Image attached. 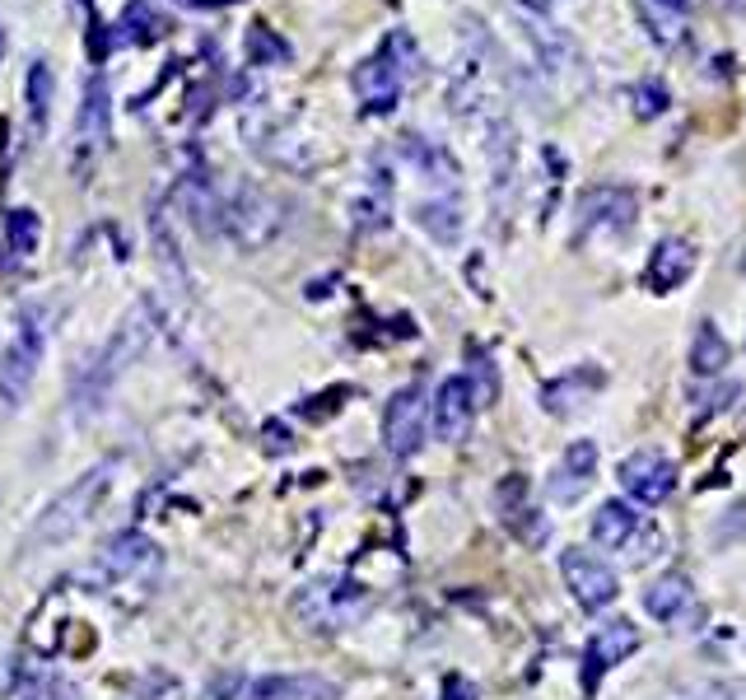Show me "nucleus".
Masks as SVG:
<instances>
[{"instance_id": "8", "label": "nucleus", "mask_w": 746, "mask_h": 700, "mask_svg": "<svg viewBox=\"0 0 746 700\" xmlns=\"http://www.w3.org/2000/svg\"><path fill=\"white\" fill-rule=\"evenodd\" d=\"M112 145V85L103 70H94L80 89V112H75V173H85L103 160Z\"/></svg>"}, {"instance_id": "14", "label": "nucleus", "mask_w": 746, "mask_h": 700, "mask_svg": "<svg viewBox=\"0 0 746 700\" xmlns=\"http://www.w3.org/2000/svg\"><path fill=\"white\" fill-rule=\"evenodd\" d=\"M635 649H639V626L635 621H625V616L602 621V626L588 635V649H583V696H593L597 682H602V672L625 664Z\"/></svg>"}, {"instance_id": "39", "label": "nucleus", "mask_w": 746, "mask_h": 700, "mask_svg": "<svg viewBox=\"0 0 746 700\" xmlns=\"http://www.w3.org/2000/svg\"><path fill=\"white\" fill-rule=\"evenodd\" d=\"M658 6H662V10H677V14H681L685 6H691V0H658Z\"/></svg>"}, {"instance_id": "4", "label": "nucleus", "mask_w": 746, "mask_h": 700, "mask_svg": "<svg viewBox=\"0 0 746 700\" xmlns=\"http://www.w3.org/2000/svg\"><path fill=\"white\" fill-rule=\"evenodd\" d=\"M47 308L43 304H24L10 327V346L0 350V412H19L29 397V387L37 379V364L47 356Z\"/></svg>"}, {"instance_id": "17", "label": "nucleus", "mask_w": 746, "mask_h": 700, "mask_svg": "<svg viewBox=\"0 0 746 700\" xmlns=\"http://www.w3.org/2000/svg\"><path fill=\"white\" fill-rule=\"evenodd\" d=\"M621 485H625V495L639 500V504H649V510H658V504L672 500L677 491V462L672 458H662L654 449H639L621 462Z\"/></svg>"}, {"instance_id": "12", "label": "nucleus", "mask_w": 746, "mask_h": 700, "mask_svg": "<svg viewBox=\"0 0 746 700\" xmlns=\"http://www.w3.org/2000/svg\"><path fill=\"white\" fill-rule=\"evenodd\" d=\"M514 14H518V29L527 37V47H533V70L541 75V80L546 75H560L569 62H574V37H569L560 24H551L546 10H537L533 0H518Z\"/></svg>"}, {"instance_id": "16", "label": "nucleus", "mask_w": 746, "mask_h": 700, "mask_svg": "<svg viewBox=\"0 0 746 700\" xmlns=\"http://www.w3.org/2000/svg\"><path fill=\"white\" fill-rule=\"evenodd\" d=\"M397 154L429 183L435 197H458L462 192V168H458L453 154H448V145L429 141V135H420V131H406L397 141Z\"/></svg>"}, {"instance_id": "3", "label": "nucleus", "mask_w": 746, "mask_h": 700, "mask_svg": "<svg viewBox=\"0 0 746 700\" xmlns=\"http://www.w3.org/2000/svg\"><path fill=\"white\" fill-rule=\"evenodd\" d=\"M112 477H117V462H98L80 481H70L66 491L33 518V528L24 537V551L62 547V542H70L75 533H85V523L98 514V504H103V495L112 491Z\"/></svg>"}, {"instance_id": "32", "label": "nucleus", "mask_w": 746, "mask_h": 700, "mask_svg": "<svg viewBox=\"0 0 746 700\" xmlns=\"http://www.w3.org/2000/svg\"><path fill=\"white\" fill-rule=\"evenodd\" d=\"M122 700H183V687H178V677H173V672L154 668L145 677H135V687Z\"/></svg>"}, {"instance_id": "7", "label": "nucleus", "mask_w": 746, "mask_h": 700, "mask_svg": "<svg viewBox=\"0 0 746 700\" xmlns=\"http://www.w3.org/2000/svg\"><path fill=\"white\" fill-rule=\"evenodd\" d=\"M154 566H160V547H154L141 528H127V533H117L108 547L80 570V583H85V589L108 593V589H122V583L145 579Z\"/></svg>"}, {"instance_id": "10", "label": "nucleus", "mask_w": 746, "mask_h": 700, "mask_svg": "<svg viewBox=\"0 0 746 700\" xmlns=\"http://www.w3.org/2000/svg\"><path fill=\"white\" fill-rule=\"evenodd\" d=\"M429 435V397L425 383H406L392 393L387 412H383V444L392 458H416L420 444Z\"/></svg>"}, {"instance_id": "9", "label": "nucleus", "mask_w": 746, "mask_h": 700, "mask_svg": "<svg viewBox=\"0 0 746 700\" xmlns=\"http://www.w3.org/2000/svg\"><path fill=\"white\" fill-rule=\"evenodd\" d=\"M639 220V197L635 187L597 183L588 187L574 206V239H621Z\"/></svg>"}, {"instance_id": "27", "label": "nucleus", "mask_w": 746, "mask_h": 700, "mask_svg": "<svg viewBox=\"0 0 746 700\" xmlns=\"http://www.w3.org/2000/svg\"><path fill=\"white\" fill-rule=\"evenodd\" d=\"M685 608H691V583H685V575H662L644 589V612L658 621H681Z\"/></svg>"}, {"instance_id": "2", "label": "nucleus", "mask_w": 746, "mask_h": 700, "mask_svg": "<svg viewBox=\"0 0 746 700\" xmlns=\"http://www.w3.org/2000/svg\"><path fill=\"white\" fill-rule=\"evenodd\" d=\"M150 332H154V318H150V304L131 308L127 322L117 327V332L103 341V350L80 369V387H75V416H98L112 397V383L122 379V369L131 360H141V350L150 346Z\"/></svg>"}, {"instance_id": "36", "label": "nucleus", "mask_w": 746, "mask_h": 700, "mask_svg": "<svg viewBox=\"0 0 746 700\" xmlns=\"http://www.w3.org/2000/svg\"><path fill=\"white\" fill-rule=\"evenodd\" d=\"M714 537H718V542H728V537H733V542H746V504H737V510L718 523Z\"/></svg>"}, {"instance_id": "11", "label": "nucleus", "mask_w": 746, "mask_h": 700, "mask_svg": "<svg viewBox=\"0 0 746 700\" xmlns=\"http://www.w3.org/2000/svg\"><path fill=\"white\" fill-rule=\"evenodd\" d=\"M485 160H490V210H495V220H504L518 187V131L504 112L485 117Z\"/></svg>"}, {"instance_id": "20", "label": "nucleus", "mask_w": 746, "mask_h": 700, "mask_svg": "<svg viewBox=\"0 0 746 700\" xmlns=\"http://www.w3.org/2000/svg\"><path fill=\"white\" fill-rule=\"evenodd\" d=\"M602 383H606V374H602L597 364L569 369V374H560V379H551V383L541 387V412L556 416V420L574 416V412H583V406H588V397L602 393Z\"/></svg>"}, {"instance_id": "26", "label": "nucleus", "mask_w": 746, "mask_h": 700, "mask_svg": "<svg viewBox=\"0 0 746 700\" xmlns=\"http://www.w3.org/2000/svg\"><path fill=\"white\" fill-rule=\"evenodd\" d=\"M728 360H733L728 337L718 332V322L704 318V322L695 327V337H691V374H695V379H718L723 369H728Z\"/></svg>"}, {"instance_id": "38", "label": "nucleus", "mask_w": 746, "mask_h": 700, "mask_svg": "<svg viewBox=\"0 0 746 700\" xmlns=\"http://www.w3.org/2000/svg\"><path fill=\"white\" fill-rule=\"evenodd\" d=\"M178 6H191V10H215V6H239V0H178Z\"/></svg>"}, {"instance_id": "33", "label": "nucleus", "mask_w": 746, "mask_h": 700, "mask_svg": "<svg viewBox=\"0 0 746 700\" xmlns=\"http://www.w3.org/2000/svg\"><path fill=\"white\" fill-rule=\"evenodd\" d=\"M630 99H635V112L644 117V122H654V117H662L667 108H672V89H667L662 80H639L630 89Z\"/></svg>"}, {"instance_id": "34", "label": "nucleus", "mask_w": 746, "mask_h": 700, "mask_svg": "<svg viewBox=\"0 0 746 700\" xmlns=\"http://www.w3.org/2000/svg\"><path fill=\"white\" fill-rule=\"evenodd\" d=\"M695 397H700V420H704L714 412H728L733 397H742V387L737 383H718V387H710V393H695Z\"/></svg>"}, {"instance_id": "24", "label": "nucleus", "mask_w": 746, "mask_h": 700, "mask_svg": "<svg viewBox=\"0 0 746 700\" xmlns=\"http://www.w3.org/2000/svg\"><path fill=\"white\" fill-rule=\"evenodd\" d=\"M639 528H644V518H639V510L630 500H606V504H597V514H593V542L597 547L621 551Z\"/></svg>"}, {"instance_id": "37", "label": "nucleus", "mask_w": 746, "mask_h": 700, "mask_svg": "<svg viewBox=\"0 0 746 700\" xmlns=\"http://www.w3.org/2000/svg\"><path fill=\"white\" fill-rule=\"evenodd\" d=\"M443 700H476V687H471L462 672H448L443 677Z\"/></svg>"}, {"instance_id": "6", "label": "nucleus", "mask_w": 746, "mask_h": 700, "mask_svg": "<svg viewBox=\"0 0 746 700\" xmlns=\"http://www.w3.org/2000/svg\"><path fill=\"white\" fill-rule=\"evenodd\" d=\"M281 233V206L252 183H220V239L257 252Z\"/></svg>"}, {"instance_id": "40", "label": "nucleus", "mask_w": 746, "mask_h": 700, "mask_svg": "<svg viewBox=\"0 0 746 700\" xmlns=\"http://www.w3.org/2000/svg\"><path fill=\"white\" fill-rule=\"evenodd\" d=\"M0 52H6V29H0Z\"/></svg>"}, {"instance_id": "18", "label": "nucleus", "mask_w": 746, "mask_h": 700, "mask_svg": "<svg viewBox=\"0 0 746 700\" xmlns=\"http://www.w3.org/2000/svg\"><path fill=\"white\" fill-rule=\"evenodd\" d=\"M495 504H500V518L504 528L514 533L527 547H541L546 537H551V518H546L533 500H527V477H508L500 491H495Z\"/></svg>"}, {"instance_id": "30", "label": "nucleus", "mask_w": 746, "mask_h": 700, "mask_svg": "<svg viewBox=\"0 0 746 700\" xmlns=\"http://www.w3.org/2000/svg\"><path fill=\"white\" fill-rule=\"evenodd\" d=\"M24 94H29V127L43 131L47 117H52V94H56V75L47 62H33L29 66V80H24Z\"/></svg>"}, {"instance_id": "31", "label": "nucleus", "mask_w": 746, "mask_h": 700, "mask_svg": "<svg viewBox=\"0 0 746 700\" xmlns=\"http://www.w3.org/2000/svg\"><path fill=\"white\" fill-rule=\"evenodd\" d=\"M243 47H248V66H285L289 62V43L271 33L266 24H248Z\"/></svg>"}, {"instance_id": "15", "label": "nucleus", "mask_w": 746, "mask_h": 700, "mask_svg": "<svg viewBox=\"0 0 746 700\" xmlns=\"http://www.w3.org/2000/svg\"><path fill=\"white\" fill-rule=\"evenodd\" d=\"M476 406H481V397H476V387H471V379L448 374L439 383L435 402H429V425H435V435L443 444H462L471 435V425H476Z\"/></svg>"}, {"instance_id": "1", "label": "nucleus", "mask_w": 746, "mask_h": 700, "mask_svg": "<svg viewBox=\"0 0 746 700\" xmlns=\"http://www.w3.org/2000/svg\"><path fill=\"white\" fill-rule=\"evenodd\" d=\"M420 66H425V56L416 47V37H410L406 29H392L383 37V47L373 52V56H364V62L355 66V75H350L355 99H360V112L364 117L397 112L402 94H406V80H410V75H420Z\"/></svg>"}, {"instance_id": "22", "label": "nucleus", "mask_w": 746, "mask_h": 700, "mask_svg": "<svg viewBox=\"0 0 746 700\" xmlns=\"http://www.w3.org/2000/svg\"><path fill=\"white\" fill-rule=\"evenodd\" d=\"M695 271V248L685 239H662L654 252H649V266H644V285L654 289V295H672L691 281Z\"/></svg>"}, {"instance_id": "29", "label": "nucleus", "mask_w": 746, "mask_h": 700, "mask_svg": "<svg viewBox=\"0 0 746 700\" xmlns=\"http://www.w3.org/2000/svg\"><path fill=\"white\" fill-rule=\"evenodd\" d=\"M160 33H164V19L154 14L145 0H131V6L122 10V19H117V29H112V43H154Z\"/></svg>"}, {"instance_id": "19", "label": "nucleus", "mask_w": 746, "mask_h": 700, "mask_svg": "<svg viewBox=\"0 0 746 700\" xmlns=\"http://www.w3.org/2000/svg\"><path fill=\"white\" fill-rule=\"evenodd\" d=\"M593 472H597V444L593 439H574L564 449L560 467L546 477V495H551L556 504H579L583 491L593 485Z\"/></svg>"}, {"instance_id": "5", "label": "nucleus", "mask_w": 746, "mask_h": 700, "mask_svg": "<svg viewBox=\"0 0 746 700\" xmlns=\"http://www.w3.org/2000/svg\"><path fill=\"white\" fill-rule=\"evenodd\" d=\"M369 608H373V593L360 579H345V575L312 579L294 593V616H299L308 631H345V626H355Z\"/></svg>"}, {"instance_id": "28", "label": "nucleus", "mask_w": 746, "mask_h": 700, "mask_svg": "<svg viewBox=\"0 0 746 700\" xmlns=\"http://www.w3.org/2000/svg\"><path fill=\"white\" fill-rule=\"evenodd\" d=\"M37 239H43V220H37V210L29 206H14L6 216V248H10V266L29 262L37 252Z\"/></svg>"}, {"instance_id": "35", "label": "nucleus", "mask_w": 746, "mask_h": 700, "mask_svg": "<svg viewBox=\"0 0 746 700\" xmlns=\"http://www.w3.org/2000/svg\"><path fill=\"white\" fill-rule=\"evenodd\" d=\"M24 700H80V691H75L66 677H43V682H37Z\"/></svg>"}, {"instance_id": "23", "label": "nucleus", "mask_w": 746, "mask_h": 700, "mask_svg": "<svg viewBox=\"0 0 746 700\" xmlns=\"http://www.w3.org/2000/svg\"><path fill=\"white\" fill-rule=\"evenodd\" d=\"M350 225H355L360 233H379V229L392 225V173H387L383 160H373L369 183L355 197V206H350Z\"/></svg>"}, {"instance_id": "25", "label": "nucleus", "mask_w": 746, "mask_h": 700, "mask_svg": "<svg viewBox=\"0 0 746 700\" xmlns=\"http://www.w3.org/2000/svg\"><path fill=\"white\" fill-rule=\"evenodd\" d=\"M416 225H420L435 243L453 248V243L462 239V201H458V197H420V201H416Z\"/></svg>"}, {"instance_id": "13", "label": "nucleus", "mask_w": 746, "mask_h": 700, "mask_svg": "<svg viewBox=\"0 0 746 700\" xmlns=\"http://www.w3.org/2000/svg\"><path fill=\"white\" fill-rule=\"evenodd\" d=\"M560 575L569 583V593H574V602L583 612H602V608H612L616 593H621V579L612 566H602V560L593 551H583V547H569L560 556Z\"/></svg>"}, {"instance_id": "21", "label": "nucleus", "mask_w": 746, "mask_h": 700, "mask_svg": "<svg viewBox=\"0 0 746 700\" xmlns=\"http://www.w3.org/2000/svg\"><path fill=\"white\" fill-rule=\"evenodd\" d=\"M337 682L312 672H276V677H252L243 682L239 700H337Z\"/></svg>"}]
</instances>
